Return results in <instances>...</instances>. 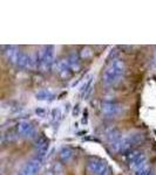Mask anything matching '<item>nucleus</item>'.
<instances>
[{"label":"nucleus","instance_id":"obj_1","mask_svg":"<svg viewBox=\"0 0 156 175\" xmlns=\"http://www.w3.org/2000/svg\"><path fill=\"white\" fill-rule=\"evenodd\" d=\"M125 71V62L120 58H115L106 67L102 74V82L106 85H113V84L119 83L123 78Z\"/></svg>","mask_w":156,"mask_h":175},{"label":"nucleus","instance_id":"obj_2","mask_svg":"<svg viewBox=\"0 0 156 175\" xmlns=\"http://www.w3.org/2000/svg\"><path fill=\"white\" fill-rule=\"evenodd\" d=\"M127 162L129 165L130 169L135 173L137 172H141L143 169H147L149 168V165H148V160L146 154L141 152V151H136L134 149L132 152H129V154L127 155Z\"/></svg>","mask_w":156,"mask_h":175},{"label":"nucleus","instance_id":"obj_3","mask_svg":"<svg viewBox=\"0 0 156 175\" xmlns=\"http://www.w3.org/2000/svg\"><path fill=\"white\" fill-rule=\"evenodd\" d=\"M88 168L94 175H110V168L107 165V162L99 158L89 159Z\"/></svg>","mask_w":156,"mask_h":175},{"label":"nucleus","instance_id":"obj_4","mask_svg":"<svg viewBox=\"0 0 156 175\" xmlns=\"http://www.w3.org/2000/svg\"><path fill=\"white\" fill-rule=\"evenodd\" d=\"M40 58V67L44 70L49 69L54 62V47L53 46H46L39 52Z\"/></svg>","mask_w":156,"mask_h":175},{"label":"nucleus","instance_id":"obj_5","mask_svg":"<svg viewBox=\"0 0 156 175\" xmlns=\"http://www.w3.org/2000/svg\"><path fill=\"white\" fill-rule=\"evenodd\" d=\"M101 111H102L103 114H106L108 117H115V116H119L120 113H122L123 106L117 102L106 101L101 105Z\"/></svg>","mask_w":156,"mask_h":175},{"label":"nucleus","instance_id":"obj_6","mask_svg":"<svg viewBox=\"0 0 156 175\" xmlns=\"http://www.w3.org/2000/svg\"><path fill=\"white\" fill-rule=\"evenodd\" d=\"M41 165H42V159H40L39 157L33 158L32 160L27 162L24 169H22L21 174L22 175H36L38 172L40 171Z\"/></svg>","mask_w":156,"mask_h":175},{"label":"nucleus","instance_id":"obj_7","mask_svg":"<svg viewBox=\"0 0 156 175\" xmlns=\"http://www.w3.org/2000/svg\"><path fill=\"white\" fill-rule=\"evenodd\" d=\"M17 131L20 136L25 137V138H32L35 134V127L28 120H20L17 124Z\"/></svg>","mask_w":156,"mask_h":175},{"label":"nucleus","instance_id":"obj_8","mask_svg":"<svg viewBox=\"0 0 156 175\" xmlns=\"http://www.w3.org/2000/svg\"><path fill=\"white\" fill-rule=\"evenodd\" d=\"M4 52H5V55H6V57H7V60H8L11 63L17 64L19 54H20V50L18 49L17 46H7V47L5 48Z\"/></svg>","mask_w":156,"mask_h":175},{"label":"nucleus","instance_id":"obj_9","mask_svg":"<svg viewBox=\"0 0 156 175\" xmlns=\"http://www.w3.org/2000/svg\"><path fill=\"white\" fill-rule=\"evenodd\" d=\"M72 157H73V151L69 147H65V148L60 151V158H61L62 161L67 162Z\"/></svg>","mask_w":156,"mask_h":175},{"label":"nucleus","instance_id":"obj_10","mask_svg":"<svg viewBox=\"0 0 156 175\" xmlns=\"http://www.w3.org/2000/svg\"><path fill=\"white\" fill-rule=\"evenodd\" d=\"M36 97L39 98V99H49V98H52L53 97V93L49 91V90H41L39 93H36Z\"/></svg>","mask_w":156,"mask_h":175},{"label":"nucleus","instance_id":"obj_11","mask_svg":"<svg viewBox=\"0 0 156 175\" xmlns=\"http://www.w3.org/2000/svg\"><path fill=\"white\" fill-rule=\"evenodd\" d=\"M19 175H22V174H21V173H20V174H19Z\"/></svg>","mask_w":156,"mask_h":175},{"label":"nucleus","instance_id":"obj_12","mask_svg":"<svg viewBox=\"0 0 156 175\" xmlns=\"http://www.w3.org/2000/svg\"><path fill=\"white\" fill-rule=\"evenodd\" d=\"M150 175H154V174H153V173H152V174H150Z\"/></svg>","mask_w":156,"mask_h":175}]
</instances>
